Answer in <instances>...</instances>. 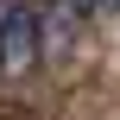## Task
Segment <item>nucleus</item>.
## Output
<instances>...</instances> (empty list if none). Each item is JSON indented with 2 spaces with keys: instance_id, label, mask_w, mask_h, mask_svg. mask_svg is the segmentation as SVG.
Returning a JSON list of instances; mask_svg holds the SVG:
<instances>
[{
  "instance_id": "1",
  "label": "nucleus",
  "mask_w": 120,
  "mask_h": 120,
  "mask_svg": "<svg viewBox=\"0 0 120 120\" xmlns=\"http://www.w3.org/2000/svg\"><path fill=\"white\" fill-rule=\"evenodd\" d=\"M38 57H51V32H44V6H19L0 0V70H32Z\"/></svg>"
}]
</instances>
